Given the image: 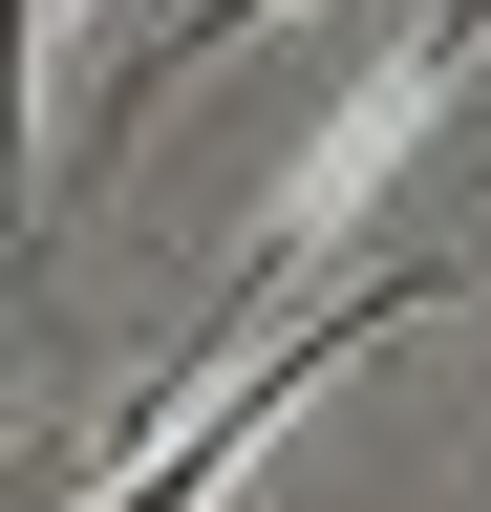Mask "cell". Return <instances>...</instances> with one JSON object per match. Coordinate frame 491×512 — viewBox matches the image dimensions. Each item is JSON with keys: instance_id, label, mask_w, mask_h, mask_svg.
<instances>
[{"instance_id": "6da1fadb", "label": "cell", "mask_w": 491, "mask_h": 512, "mask_svg": "<svg viewBox=\"0 0 491 512\" xmlns=\"http://www.w3.org/2000/svg\"><path fill=\"white\" fill-rule=\"evenodd\" d=\"M470 64H491V0H427V22H406L385 64H363V86H342L321 128H299V150H278V192H257V256H299V235H342L363 192H385V171L427 150V128L470 107Z\"/></svg>"}, {"instance_id": "7a4b0ae2", "label": "cell", "mask_w": 491, "mask_h": 512, "mask_svg": "<svg viewBox=\"0 0 491 512\" xmlns=\"http://www.w3.org/2000/svg\"><path fill=\"white\" fill-rule=\"evenodd\" d=\"M406 299H427V278H363L342 320H278V342H257V363H214V384H193V427H150V448H129V470H107L86 512H214L235 470H257V427H278V406H321V384L385 342Z\"/></svg>"}, {"instance_id": "3957f363", "label": "cell", "mask_w": 491, "mask_h": 512, "mask_svg": "<svg viewBox=\"0 0 491 512\" xmlns=\"http://www.w3.org/2000/svg\"><path fill=\"white\" fill-rule=\"evenodd\" d=\"M43 22L65 0H0V214H22V128H43Z\"/></svg>"}]
</instances>
